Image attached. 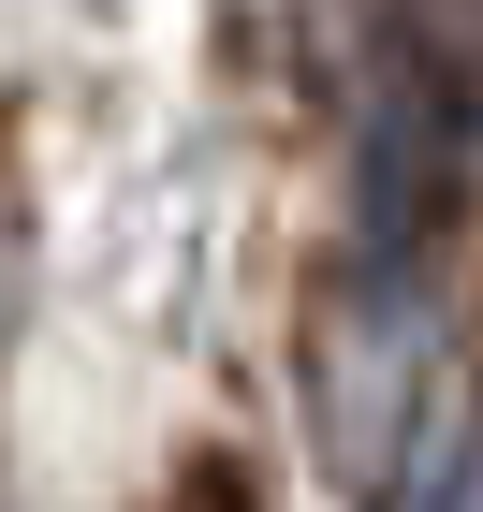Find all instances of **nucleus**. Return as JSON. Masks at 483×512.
I'll return each instance as SVG.
<instances>
[{"instance_id": "obj_1", "label": "nucleus", "mask_w": 483, "mask_h": 512, "mask_svg": "<svg viewBox=\"0 0 483 512\" xmlns=\"http://www.w3.org/2000/svg\"><path fill=\"white\" fill-rule=\"evenodd\" d=\"M440 293L425 278H366L337 264V293H322L308 322V439L322 469H337V498H410L425 483V454H440Z\"/></svg>"}]
</instances>
